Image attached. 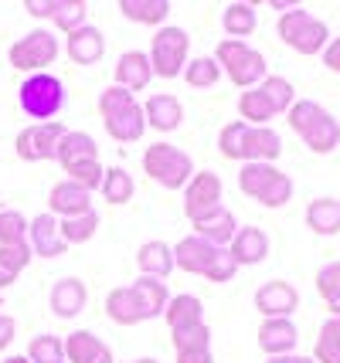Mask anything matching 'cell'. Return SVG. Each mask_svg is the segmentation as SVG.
<instances>
[{
	"label": "cell",
	"mask_w": 340,
	"mask_h": 363,
	"mask_svg": "<svg viewBox=\"0 0 340 363\" xmlns=\"http://www.w3.org/2000/svg\"><path fill=\"white\" fill-rule=\"evenodd\" d=\"M256 7L252 4H228L225 14H221V28L228 31V38L231 41H242V38H248V34L256 31Z\"/></svg>",
	"instance_id": "cell-33"
},
{
	"label": "cell",
	"mask_w": 340,
	"mask_h": 363,
	"mask_svg": "<svg viewBox=\"0 0 340 363\" xmlns=\"http://www.w3.org/2000/svg\"><path fill=\"white\" fill-rule=\"evenodd\" d=\"M153 79V68H150V58L143 51H126L119 55V65H116V85L130 89V92H140L146 89Z\"/></svg>",
	"instance_id": "cell-23"
},
{
	"label": "cell",
	"mask_w": 340,
	"mask_h": 363,
	"mask_svg": "<svg viewBox=\"0 0 340 363\" xmlns=\"http://www.w3.org/2000/svg\"><path fill=\"white\" fill-rule=\"evenodd\" d=\"M167 326L170 333H180V330H191V326H201L204 323V306L197 296H174L167 302Z\"/></svg>",
	"instance_id": "cell-27"
},
{
	"label": "cell",
	"mask_w": 340,
	"mask_h": 363,
	"mask_svg": "<svg viewBox=\"0 0 340 363\" xmlns=\"http://www.w3.org/2000/svg\"><path fill=\"white\" fill-rule=\"evenodd\" d=\"M170 340H174V350H177V353H184V350H208L211 330H208V323H201V326H191V330L170 333Z\"/></svg>",
	"instance_id": "cell-46"
},
{
	"label": "cell",
	"mask_w": 340,
	"mask_h": 363,
	"mask_svg": "<svg viewBox=\"0 0 340 363\" xmlns=\"http://www.w3.org/2000/svg\"><path fill=\"white\" fill-rule=\"evenodd\" d=\"M7 58H11V65H14L17 72L38 75V72H45V68L58 58V38L51 31H45V28H34L31 34L17 38L14 45H11Z\"/></svg>",
	"instance_id": "cell-9"
},
{
	"label": "cell",
	"mask_w": 340,
	"mask_h": 363,
	"mask_svg": "<svg viewBox=\"0 0 340 363\" xmlns=\"http://www.w3.org/2000/svg\"><path fill=\"white\" fill-rule=\"evenodd\" d=\"M130 363H157V360H150V357H143V360H130Z\"/></svg>",
	"instance_id": "cell-54"
},
{
	"label": "cell",
	"mask_w": 340,
	"mask_h": 363,
	"mask_svg": "<svg viewBox=\"0 0 340 363\" xmlns=\"http://www.w3.org/2000/svg\"><path fill=\"white\" fill-rule=\"evenodd\" d=\"M238 116H242L245 126H269V119H275L273 106L265 102V95L259 92V85L238 95Z\"/></svg>",
	"instance_id": "cell-34"
},
{
	"label": "cell",
	"mask_w": 340,
	"mask_h": 363,
	"mask_svg": "<svg viewBox=\"0 0 340 363\" xmlns=\"http://www.w3.org/2000/svg\"><path fill=\"white\" fill-rule=\"evenodd\" d=\"M245 133H248V126H245L242 119L228 123V126L218 133V150H221V157H225V160H235V163H242Z\"/></svg>",
	"instance_id": "cell-43"
},
{
	"label": "cell",
	"mask_w": 340,
	"mask_h": 363,
	"mask_svg": "<svg viewBox=\"0 0 340 363\" xmlns=\"http://www.w3.org/2000/svg\"><path fill=\"white\" fill-rule=\"evenodd\" d=\"M143 119L146 126H153L157 133H174L184 119V109L174 95H150L143 106Z\"/></svg>",
	"instance_id": "cell-22"
},
{
	"label": "cell",
	"mask_w": 340,
	"mask_h": 363,
	"mask_svg": "<svg viewBox=\"0 0 340 363\" xmlns=\"http://www.w3.org/2000/svg\"><path fill=\"white\" fill-rule=\"evenodd\" d=\"M68 129L62 126V119H51V123H34L24 126L17 133V157L24 163H41V160H58V143Z\"/></svg>",
	"instance_id": "cell-10"
},
{
	"label": "cell",
	"mask_w": 340,
	"mask_h": 363,
	"mask_svg": "<svg viewBox=\"0 0 340 363\" xmlns=\"http://www.w3.org/2000/svg\"><path fill=\"white\" fill-rule=\"evenodd\" d=\"M65 51L75 65H96L102 58V51H106V38H102L99 28L85 24V28H79V31H72L65 38Z\"/></svg>",
	"instance_id": "cell-21"
},
{
	"label": "cell",
	"mask_w": 340,
	"mask_h": 363,
	"mask_svg": "<svg viewBox=\"0 0 340 363\" xmlns=\"http://www.w3.org/2000/svg\"><path fill=\"white\" fill-rule=\"evenodd\" d=\"M4 363H31V360H28V357H7Z\"/></svg>",
	"instance_id": "cell-53"
},
{
	"label": "cell",
	"mask_w": 340,
	"mask_h": 363,
	"mask_svg": "<svg viewBox=\"0 0 340 363\" xmlns=\"http://www.w3.org/2000/svg\"><path fill=\"white\" fill-rule=\"evenodd\" d=\"M286 123H290L292 133L307 143L313 153H320V157L334 153L340 146V123L320 102H313V99L292 102V109L286 112Z\"/></svg>",
	"instance_id": "cell-1"
},
{
	"label": "cell",
	"mask_w": 340,
	"mask_h": 363,
	"mask_svg": "<svg viewBox=\"0 0 340 363\" xmlns=\"http://www.w3.org/2000/svg\"><path fill=\"white\" fill-rule=\"evenodd\" d=\"M256 309L262 313V319H290L300 309V292L290 282L273 279L256 292Z\"/></svg>",
	"instance_id": "cell-12"
},
{
	"label": "cell",
	"mask_w": 340,
	"mask_h": 363,
	"mask_svg": "<svg viewBox=\"0 0 340 363\" xmlns=\"http://www.w3.org/2000/svg\"><path fill=\"white\" fill-rule=\"evenodd\" d=\"M28 235H31V241H28L31 252L41 255V258H58V255L68 252L55 214H38V218H31V221H28Z\"/></svg>",
	"instance_id": "cell-13"
},
{
	"label": "cell",
	"mask_w": 340,
	"mask_h": 363,
	"mask_svg": "<svg viewBox=\"0 0 340 363\" xmlns=\"http://www.w3.org/2000/svg\"><path fill=\"white\" fill-rule=\"evenodd\" d=\"M31 265V245H0V289L17 282V275Z\"/></svg>",
	"instance_id": "cell-30"
},
{
	"label": "cell",
	"mask_w": 340,
	"mask_h": 363,
	"mask_svg": "<svg viewBox=\"0 0 340 363\" xmlns=\"http://www.w3.org/2000/svg\"><path fill=\"white\" fill-rule=\"evenodd\" d=\"M24 11L31 17H51L55 14V0H24Z\"/></svg>",
	"instance_id": "cell-49"
},
{
	"label": "cell",
	"mask_w": 340,
	"mask_h": 363,
	"mask_svg": "<svg viewBox=\"0 0 340 363\" xmlns=\"http://www.w3.org/2000/svg\"><path fill=\"white\" fill-rule=\"evenodd\" d=\"M85 14H89V7H85V0H55V24H58V31H79L85 28Z\"/></svg>",
	"instance_id": "cell-40"
},
{
	"label": "cell",
	"mask_w": 340,
	"mask_h": 363,
	"mask_svg": "<svg viewBox=\"0 0 340 363\" xmlns=\"http://www.w3.org/2000/svg\"><path fill=\"white\" fill-rule=\"evenodd\" d=\"M324 65L334 75H340V38H334V41L324 48Z\"/></svg>",
	"instance_id": "cell-48"
},
{
	"label": "cell",
	"mask_w": 340,
	"mask_h": 363,
	"mask_svg": "<svg viewBox=\"0 0 340 363\" xmlns=\"http://www.w3.org/2000/svg\"><path fill=\"white\" fill-rule=\"evenodd\" d=\"M235 231H238V224H235V214L231 211H214V214H208L204 221H194V235L204 238L208 245H214V248H228L231 245V238H235Z\"/></svg>",
	"instance_id": "cell-26"
},
{
	"label": "cell",
	"mask_w": 340,
	"mask_h": 363,
	"mask_svg": "<svg viewBox=\"0 0 340 363\" xmlns=\"http://www.w3.org/2000/svg\"><path fill=\"white\" fill-rule=\"evenodd\" d=\"M123 17H130L136 24H163L170 17V0H119Z\"/></svg>",
	"instance_id": "cell-32"
},
{
	"label": "cell",
	"mask_w": 340,
	"mask_h": 363,
	"mask_svg": "<svg viewBox=\"0 0 340 363\" xmlns=\"http://www.w3.org/2000/svg\"><path fill=\"white\" fill-rule=\"evenodd\" d=\"M17 102L31 119H48L51 123V116L65 109V85L48 72H38L31 79H24V85L17 89Z\"/></svg>",
	"instance_id": "cell-7"
},
{
	"label": "cell",
	"mask_w": 340,
	"mask_h": 363,
	"mask_svg": "<svg viewBox=\"0 0 340 363\" xmlns=\"http://www.w3.org/2000/svg\"><path fill=\"white\" fill-rule=\"evenodd\" d=\"M279 38L300 51V55H324V48L330 45V31H327L324 21H317L313 14H307L303 7H292L279 17Z\"/></svg>",
	"instance_id": "cell-6"
},
{
	"label": "cell",
	"mask_w": 340,
	"mask_h": 363,
	"mask_svg": "<svg viewBox=\"0 0 340 363\" xmlns=\"http://www.w3.org/2000/svg\"><path fill=\"white\" fill-rule=\"evenodd\" d=\"M313 363H340V319H327L320 326L317 347H313Z\"/></svg>",
	"instance_id": "cell-39"
},
{
	"label": "cell",
	"mask_w": 340,
	"mask_h": 363,
	"mask_svg": "<svg viewBox=\"0 0 340 363\" xmlns=\"http://www.w3.org/2000/svg\"><path fill=\"white\" fill-rule=\"evenodd\" d=\"M177 363H214V357H211V347L208 350H184V353H177Z\"/></svg>",
	"instance_id": "cell-50"
},
{
	"label": "cell",
	"mask_w": 340,
	"mask_h": 363,
	"mask_svg": "<svg viewBox=\"0 0 340 363\" xmlns=\"http://www.w3.org/2000/svg\"><path fill=\"white\" fill-rule=\"evenodd\" d=\"M187 48H191V38L184 28H160V31L153 34V41H150V68H153V75H160V79H177L184 75V65H187Z\"/></svg>",
	"instance_id": "cell-8"
},
{
	"label": "cell",
	"mask_w": 340,
	"mask_h": 363,
	"mask_svg": "<svg viewBox=\"0 0 340 363\" xmlns=\"http://www.w3.org/2000/svg\"><path fill=\"white\" fill-rule=\"evenodd\" d=\"M214 62H218V68L228 72L231 85H235V89H245V92L262 85V79H265V58H262L256 48L245 45V41L225 38L221 45L214 48Z\"/></svg>",
	"instance_id": "cell-4"
},
{
	"label": "cell",
	"mask_w": 340,
	"mask_h": 363,
	"mask_svg": "<svg viewBox=\"0 0 340 363\" xmlns=\"http://www.w3.org/2000/svg\"><path fill=\"white\" fill-rule=\"evenodd\" d=\"M96 228H99L96 211L75 214V218H62V221H58V231H62V241H65V245H85L89 238L96 235Z\"/></svg>",
	"instance_id": "cell-38"
},
{
	"label": "cell",
	"mask_w": 340,
	"mask_h": 363,
	"mask_svg": "<svg viewBox=\"0 0 340 363\" xmlns=\"http://www.w3.org/2000/svg\"><path fill=\"white\" fill-rule=\"evenodd\" d=\"M221 177L211 174V170H201L187 180V187H184V214H187V221H204L208 214L214 211H221Z\"/></svg>",
	"instance_id": "cell-11"
},
{
	"label": "cell",
	"mask_w": 340,
	"mask_h": 363,
	"mask_svg": "<svg viewBox=\"0 0 340 363\" xmlns=\"http://www.w3.org/2000/svg\"><path fill=\"white\" fill-rule=\"evenodd\" d=\"M317 292L327 302L330 319H340V262H330L317 272Z\"/></svg>",
	"instance_id": "cell-35"
},
{
	"label": "cell",
	"mask_w": 340,
	"mask_h": 363,
	"mask_svg": "<svg viewBox=\"0 0 340 363\" xmlns=\"http://www.w3.org/2000/svg\"><path fill=\"white\" fill-rule=\"evenodd\" d=\"M65 174H68L72 184H79V187H85L89 194H92V190L102 187V174H106V170L99 167V160H89V163H75V167H68Z\"/></svg>",
	"instance_id": "cell-45"
},
{
	"label": "cell",
	"mask_w": 340,
	"mask_h": 363,
	"mask_svg": "<svg viewBox=\"0 0 340 363\" xmlns=\"http://www.w3.org/2000/svg\"><path fill=\"white\" fill-rule=\"evenodd\" d=\"M65 360L68 363H113V350L106 347L96 333L75 330L65 340Z\"/></svg>",
	"instance_id": "cell-19"
},
{
	"label": "cell",
	"mask_w": 340,
	"mask_h": 363,
	"mask_svg": "<svg viewBox=\"0 0 340 363\" xmlns=\"http://www.w3.org/2000/svg\"><path fill=\"white\" fill-rule=\"evenodd\" d=\"M133 292H136V299H140V306H143L146 319H157L167 309V285L160 282V279H150V275H140L136 282L130 285Z\"/></svg>",
	"instance_id": "cell-31"
},
{
	"label": "cell",
	"mask_w": 340,
	"mask_h": 363,
	"mask_svg": "<svg viewBox=\"0 0 340 363\" xmlns=\"http://www.w3.org/2000/svg\"><path fill=\"white\" fill-rule=\"evenodd\" d=\"M235 272H238V265L231 262L228 248H218V255L211 258L208 272H204V279H208V282H214V285H221V282H231V279H235Z\"/></svg>",
	"instance_id": "cell-47"
},
{
	"label": "cell",
	"mask_w": 340,
	"mask_h": 363,
	"mask_svg": "<svg viewBox=\"0 0 340 363\" xmlns=\"http://www.w3.org/2000/svg\"><path fill=\"white\" fill-rule=\"evenodd\" d=\"M48 214L55 218H75V214H89L92 211V194L79 184H72V180H62V184H55L48 194Z\"/></svg>",
	"instance_id": "cell-14"
},
{
	"label": "cell",
	"mask_w": 340,
	"mask_h": 363,
	"mask_svg": "<svg viewBox=\"0 0 340 363\" xmlns=\"http://www.w3.org/2000/svg\"><path fill=\"white\" fill-rule=\"evenodd\" d=\"M228 255H231V262L238 269L242 265H259L269 255V235L262 228H238L235 238H231V245H228Z\"/></svg>",
	"instance_id": "cell-15"
},
{
	"label": "cell",
	"mask_w": 340,
	"mask_h": 363,
	"mask_svg": "<svg viewBox=\"0 0 340 363\" xmlns=\"http://www.w3.org/2000/svg\"><path fill=\"white\" fill-rule=\"evenodd\" d=\"M265 363H313V357H296V353H286V357H269Z\"/></svg>",
	"instance_id": "cell-52"
},
{
	"label": "cell",
	"mask_w": 340,
	"mask_h": 363,
	"mask_svg": "<svg viewBox=\"0 0 340 363\" xmlns=\"http://www.w3.org/2000/svg\"><path fill=\"white\" fill-rule=\"evenodd\" d=\"M102 197L109 201L113 207H119V204H130L133 201V177L123 170V167H113V170H106L102 174Z\"/></svg>",
	"instance_id": "cell-36"
},
{
	"label": "cell",
	"mask_w": 340,
	"mask_h": 363,
	"mask_svg": "<svg viewBox=\"0 0 340 363\" xmlns=\"http://www.w3.org/2000/svg\"><path fill=\"white\" fill-rule=\"evenodd\" d=\"M28 241V218L21 211H0V245Z\"/></svg>",
	"instance_id": "cell-44"
},
{
	"label": "cell",
	"mask_w": 340,
	"mask_h": 363,
	"mask_svg": "<svg viewBox=\"0 0 340 363\" xmlns=\"http://www.w3.org/2000/svg\"><path fill=\"white\" fill-rule=\"evenodd\" d=\"M300 343V330L292 326V319H262L259 326V350L269 357H286Z\"/></svg>",
	"instance_id": "cell-17"
},
{
	"label": "cell",
	"mask_w": 340,
	"mask_h": 363,
	"mask_svg": "<svg viewBox=\"0 0 340 363\" xmlns=\"http://www.w3.org/2000/svg\"><path fill=\"white\" fill-rule=\"evenodd\" d=\"M143 174L153 184H160V187L177 190V187H187V180L194 177V163L177 146L153 143V146H146V153H143Z\"/></svg>",
	"instance_id": "cell-5"
},
{
	"label": "cell",
	"mask_w": 340,
	"mask_h": 363,
	"mask_svg": "<svg viewBox=\"0 0 340 363\" xmlns=\"http://www.w3.org/2000/svg\"><path fill=\"white\" fill-rule=\"evenodd\" d=\"M136 265H140V275H150V279H167L174 272V248L167 241H146L136 252Z\"/></svg>",
	"instance_id": "cell-24"
},
{
	"label": "cell",
	"mask_w": 340,
	"mask_h": 363,
	"mask_svg": "<svg viewBox=\"0 0 340 363\" xmlns=\"http://www.w3.org/2000/svg\"><path fill=\"white\" fill-rule=\"evenodd\" d=\"M307 228L313 235H340V201L334 197H317L307 207Z\"/></svg>",
	"instance_id": "cell-28"
},
{
	"label": "cell",
	"mask_w": 340,
	"mask_h": 363,
	"mask_svg": "<svg viewBox=\"0 0 340 363\" xmlns=\"http://www.w3.org/2000/svg\"><path fill=\"white\" fill-rule=\"evenodd\" d=\"M283 153V140L279 133L269 126H248L245 133V150H242V163H275Z\"/></svg>",
	"instance_id": "cell-18"
},
{
	"label": "cell",
	"mask_w": 340,
	"mask_h": 363,
	"mask_svg": "<svg viewBox=\"0 0 340 363\" xmlns=\"http://www.w3.org/2000/svg\"><path fill=\"white\" fill-rule=\"evenodd\" d=\"M89 160H99V146L89 133H65L62 143H58V163L62 170L75 167V163H89Z\"/></svg>",
	"instance_id": "cell-29"
},
{
	"label": "cell",
	"mask_w": 340,
	"mask_h": 363,
	"mask_svg": "<svg viewBox=\"0 0 340 363\" xmlns=\"http://www.w3.org/2000/svg\"><path fill=\"white\" fill-rule=\"evenodd\" d=\"M184 79H187V85H191V89H211L214 82L221 79V68H218V62H214V58L201 55V58H194V62L184 65Z\"/></svg>",
	"instance_id": "cell-41"
},
{
	"label": "cell",
	"mask_w": 340,
	"mask_h": 363,
	"mask_svg": "<svg viewBox=\"0 0 340 363\" xmlns=\"http://www.w3.org/2000/svg\"><path fill=\"white\" fill-rule=\"evenodd\" d=\"M11 340H14V319L0 313V350L11 347Z\"/></svg>",
	"instance_id": "cell-51"
},
{
	"label": "cell",
	"mask_w": 340,
	"mask_h": 363,
	"mask_svg": "<svg viewBox=\"0 0 340 363\" xmlns=\"http://www.w3.org/2000/svg\"><path fill=\"white\" fill-rule=\"evenodd\" d=\"M106 316L113 319L116 326H136V323L146 319V313L133 289H113L106 296Z\"/></svg>",
	"instance_id": "cell-25"
},
{
	"label": "cell",
	"mask_w": 340,
	"mask_h": 363,
	"mask_svg": "<svg viewBox=\"0 0 340 363\" xmlns=\"http://www.w3.org/2000/svg\"><path fill=\"white\" fill-rule=\"evenodd\" d=\"M259 92L265 95V102L273 106V112H290L292 102H296V92H292V82L283 79V75H265L259 85Z\"/></svg>",
	"instance_id": "cell-37"
},
{
	"label": "cell",
	"mask_w": 340,
	"mask_h": 363,
	"mask_svg": "<svg viewBox=\"0 0 340 363\" xmlns=\"http://www.w3.org/2000/svg\"><path fill=\"white\" fill-rule=\"evenodd\" d=\"M214 255H218L214 245H208L204 238H197V235H187L174 245V269L191 272V275H204Z\"/></svg>",
	"instance_id": "cell-16"
},
{
	"label": "cell",
	"mask_w": 340,
	"mask_h": 363,
	"mask_svg": "<svg viewBox=\"0 0 340 363\" xmlns=\"http://www.w3.org/2000/svg\"><path fill=\"white\" fill-rule=\"evenodd\" d=\"M99 112H102L106 133L119 143H136L146 133L143 109L133 99L130 89H123V85H109L106 92L99 95Z\"/></svg>",
	"instance_id": "cell-2"
},
{
	"label": "cell",
	"mask_w": 340,
	"mask_h": 363,
	"mask_svg": "<svg viewBox=\"0 0 340 363\" xmlns=\"http://www.w3.org/2000/svg\"><path fill=\"white\" fill-rule=\"evenodd\" d=\"M89 302V292H85V282L82 279H62V282L51 285V313L58 319H72L79 316Z\"/></svg>",
	"instance_id": "cell-20"
},
{
	"label": "cell",
	"mask_w": 340,
	"mask_h": 363,
	"mask_svg": "<svg viewBox=\"0 0 340 363\" xmlns=\"http://www.w3.org/2000/svg\"><path fill=\"white\" fill-rule=\"evenodd\" d=\"M28 360L34 363H65V343L51 333H41L34 336L31 347H28Z\"/></svg>",
	"instance_id": "cell-42"
},
{
	"label": "cell",
	"mask_w": 340,
	"mask_h": 363,
	"mask_svg": "<svg viewBox=\"0 0 340 363\" xmlns=\"http://www.w3.org/2000/svg\"><path fill=\"white\" fill-rule=\"evenodd\" d=\"M238 187L245 197L259 201L262 207H283L292 197V180L275 163H242L238 170Z\"/></svg>",
	"instance_id": "cell-3"
}]
</instances>
